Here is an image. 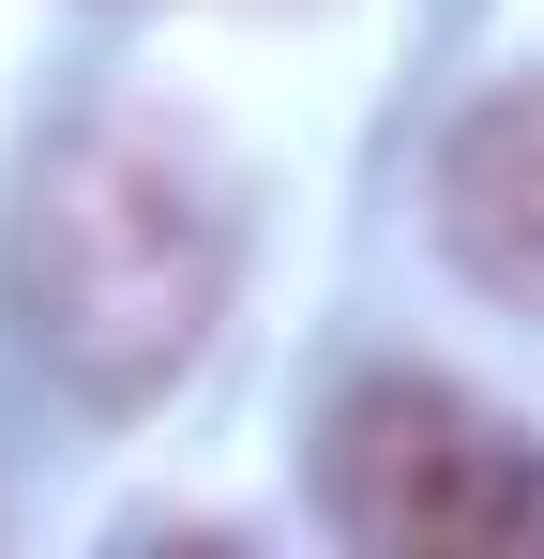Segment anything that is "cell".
I'll return each mask as SVG.
<instances>
[{"label":"cell","instance_id":"1","mask_svg":"<svg viewBox=\"0 0 544 559\" xmlns=\"http://www.w3.org/2000/svg\"><path fill=\"white\" fill-rule=\"evenodd\" d=\"M227 273H243V197L227 167L181 136V121H76L31 197H15V333L76 378L91 408H137L167 393L212 318H227Z\"/></svg>","mask_w":544,"mask_h":559},{"label":"cell","instance_id":"2","mask_svg":"<svg viewBox=\"0 0 544 559\" xmlns=\"http://www.w3.org/2000/svg\"><path fill=\"white\" fill-rule=\"evenodd\" d=\"M544 454H515L453 378H348L318 424V514L378 559H499L530 545Z\"/></svg>","mask_w":544,"mask_h":559},{"label":"cell","instance_id":"3","mask_svg":"<svg viewBox=\"0 0 544 559\" xmlns=\"http://www.w3.org/2000/svg\"><path fill=\"white\" fill-rule=\"evenodd\" d=\"M424 197H439L453 273L544 318V76H515V92L469 106V121L439 136V182H424Z\"/></svg>","mask_w":544,"mask_h":559},{"label":"cell","instance_id":"4","mask_svg":"<svg viewBox=\"0 0 544 559\" xmlns=\"http://www.w3.org/2000/svg\"><path fill=\"white\" fill-rule=\"evenodd\" d=\"M530 545H544V499H530Z\"/></svg>","mask_w":544,"mask_h":559}]
</instances>
